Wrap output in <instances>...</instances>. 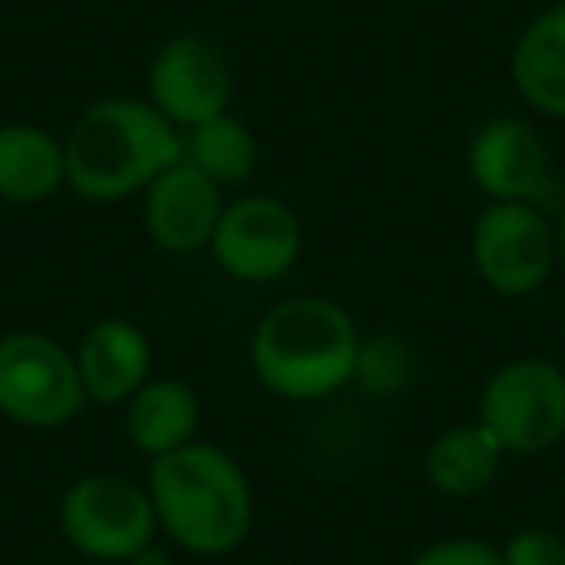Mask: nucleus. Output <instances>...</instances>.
Here are the masks:
<instances>
[{
	"mask_svg": "<svg viewBox=\"0 0 565 565\" xmlns=\"http://www.w3.org/2000/svg\"><path fill=\"white\" fill-rule=\"evenodd\" d=\"M361 333L341 302L295 295L264 310L248 341L259 387L287 403H318L356 380Z\"/></svg>",
	"mask_w": 565,
	"mask_h": 565,
	"instance_id": "obj_1",
	"label": "nucleus"
},
{
	"mask_svg": "<svg viewBox=\"0 0 565 565\" xmlns=\"http://www.w3.org/2000/svg\"><path fill=\"white\" fill-rule=\"evenodd\" d=\"M66 190L113 205L143 194L182 159V132L148 97H102L66 132Z\"/></svg>",
	"mask_w": 565,
	"mask_h": 565,
	"instance_id": "obj_2",
	"label": "nucleus"
},
{
	"mask_svg": "<svg viewBox=\"0 0 565 565\" xmlns=\"http://www.w3.org/2000/svg\"><path fill=\"white\" fill-rule=\"evenodd\" d=\"M148 495L159 531L198 557H221L244 546L256 519L252 480L233 454L210 441H190L148 469Z\"/></svg>",
	"mask_w": 565,
	"mask_h": 565,
	"instance_id": "obj_3",
	"label": "nucleus"
},
{
	"mask_svg": "<svg viewBox=\"0 0 565 565\" xmlns=\"http://www.w3.org/2000/svg\"><path fill=\"white\" fill-rule=\"evenodd\" d=\"M58 531L89 562L128 565L156 546L159 519L148 484L120 472H86L58 500Z\"/></svg>",
	"mask_w": 565,
	"mask_h": 565,
	"instance_id": "obj_4",
	"label": "nucleus"
},
{
	"mask_svg": "<svg viewBox=\"0 0 565 565\" xmlns=\"http://www.w3.org/2000/svg\"><path fill=\"white\" fill-rule=\"evenodd\" d=\"M89 407L78 361L63 341L35 330L0 338V415L28 430H55Z\"/></svg>",
	"mask_w": 565,
	"mask_h": 565,
	"instance_id": "obj_5",
	"label": "nucleus"
},
{
	"mask_svg": "<svg viewBox=\"0 0 565 565\" xmlns=\"http://www.w3.org/2000/svg\"><path fill=\"white\" fill-rule=\"evenodd\" d=\"M477 423L503 454L534 457L565 438V372L542 356L508 361L484 380Z\"/></svg>",
	"mask_w": 565,
	"mask_h": 565,
	"instance_id": "obj_6",
	"label": "nucleus"
},
{
	"mask_svg": "<svg viewBox=\"0 0 565 565\" xmlns=\"http://www.w3.org/2000/svg\"><path fill=\"white\" fill-rule=\"evenodd\" d=\"M469 256L480 279L503 299L542 291L557 267L554 221L534 202H488L472 221Z\"/></svg>",
	"mask_w": 565,
	"mask_h": 565,
	"instance_id": "obj_7",
	"label": "nucleus"
},
{
	"mask_svg": "<svg viewBox=\"0 0 565 565\" xmlns=\"http://www.w3.org/2000/svg\"><path fill=\"white\" fill-rule=\"evenodd\" d=\"M213 264L236 282H275L291 275L302 256V221L271 194H248L225 202L213 241L205 248Z\"/></svg>",
	"mask_w": 565,
	"mask_h": 565,
	"instance_id": "obj_8",
	"label": "nucleus"
},
{
	"mask_svg": "<svg viewBox=\"0 0 565 565\" xmlns=\"http://www.w3.org/2000/svg\"><path fill=\"white\" fill-rule=\"evenodd\" d=\"M233 71L221 47L205 35H174L156 51L148 66V102L179 132L228 113Z\"/></svg>",
	"mask_w": 565,
	"mask_h": 565,
	"instance_id": "obj_9",
	"label": "nucleus"
},
{
	"mask_svg": "<svg viewBox=\"0 0 565 565\" xmlns=\"http://www.w3.org/2000/svg\"><path fill=\"white\" fill-rule=\"evenodd\" d=\"M469 179L488 202H534L550 182V148L531 120L492 117L472 132Z\"/></svg>",
	"mask_w": 565,
	"mask_h": 565,
	"instance_id": "obj_10",
	"label": "nucleus"
},
{
	"mask_svg": "<svg viewBox=\"0 0 565 565\" xmlns=\"http://www.w3.org/2000/svg\"><path fill=\"white\" fill-rule=\"evenodd\" d=\"M143 228H148L151 244L171 256H190V252H205L213 241V228L225 210L217 182L205 179L198 167L179 159L167 167L148 190H143Z\"/></svg>",
	"mask_w": 565,
	"mask_h": 565,
	"instance_id": "obj_11",
	"label": "nucleus"
},
{
	"mask_svg": "<svg viewBox=\"0 0 565 565\" xmlns=\"http://www.w3.org/2000/svg\"><path fill=\"white\" fill-rule=\"evenodd\" d=\"M78 376L86 387V399L97 407H125L156 372H151V341L128 318H102L82 333Z\"/></svg>",
	"mask_w": 565,
	"mask_h": 565,
	"instance_id": "obj_12",
	"label": "nucleus"
},
{
	"mask_svg": "<svg viewBox=\"0 0 565 565\" xmlns=\"http://www.w3.org/2000/svg\"><path fill=\"white\" fill-rule=\"evenodd\" d=\"M66 190V143L51 128L12 120L0 125V198L40 205Z\"/></svg>",
	"mask_w": 565,
	"mask_h": 565,
	"instance_id": "obj_13",
	"label": "nucleus"
},
{
	"mask_svg": "<svg viewBox=\"0 0 565 565\" xmlns=\"http://www.w3.org/2000/svg\"><path fill=\"white\" fill-rule=\"evenodd\" d=\"M511 82L534 113L565 120V0L519 32L511 47Z\"/></svg>",
	"mask_w": 565,
	"mask_h": 565,
	"instance_id": "obj_14",
	"label": "nucleus"
},
{
	"mask_svg": "<svg viewBox=\"0 0 565 565\" xmlns=\"http://www.w3.org/2000/svg\"><path fill=\"white\" fill-rule=\"evenodd\" d=\"M198 423H202V407H198V392L174 376H151L132 399L125 403V426L128 438L140 454L167 457L174 449L190 446L198 438Z\"/></svg>",
	"mask_w": 565,
	"mask_h": 565,
	"instance_id": "obj_15",
	"label": "nucleus"
},
{
	"mask_svg": "<svg viewBox=\"0 0 565 565\" xmlns=\"http://www.w3.org/2000/svg\"><path fill=\"white\" fill-rule=\"evenodd\" d=\"M503 449L495 446V438L480 423H461L441 430L426 449V480L434 492H441L446 500H472V495L488 492L492 480L500 477Z\"/></svg>",
	"mask_w": 565,
	"mask_h": 565,
	"instance_id": "obj_16",
	"label": "nucleus"
},
{
	"mask_svg": "<svg viewBox=\"0 0 565 565\" xmlns=\"http://www.w3.org/2000/svg\"><path fill=\"white\" fill-rule=\"evenodd\" d=\"M182 159L217 186H241L259 163V143L252 128L233 113L202 120L182 132Z\"/></svg>",
	"mask_w": 565,
	"mask_h": 565,
	"instance_id": "obj_17",
	"label": "nucleus"
},
{
	"mask_svg": "<svg viewBox=\"0 0 565 565\" xmlns=\"http://www.w3.org/2000/svg\"><path fill=\"white\" fill-rule=\"evenodd\" d=\"M503 565H565V534L550 526H523L500 546Z\"/></svg>",
	"mask_w": 565,
	"mask_h": 565,
	"instance_id": "obj_18",
	"label": "nucleus"
},
{
	"mask_svg": "<svg viewBox=\"0 0 565 565\" xmlns=\"http://www.w3.org/2000/svg\"><path fill=\"white\" fill-rule=\"evenodd\" d=\"M407 565H503V554L484 539H441L418 550Z\"/></svg>",
	"mask_w": 565,
	"mask_h": 565,
	"instance_id": "obj_19",
	"label": "nucleus"
},
{
	"mask_svg": "<svg viewBox=\"0 0 565 565\" xmlns=\"http://www.w3.org/2000/svg\"><path fill=\"white\" fill-rule=\"evenodd\" d=\"M376 345V356L364 349L361 341V361H356V376H369V372H380L376 380H372L369 387H376V392H392V387L407 384V353H403V345H395V341H372Z\"/></svg>",
	"mask_w": 565,
	"mask_h": 565,
	"instance_id": "obj_20",
	"label": "nucleus"
},
{
	"mask_svg": "<svg viewBox=\"0 0 565 565\" xmlns=\"http://www.w3.org/2000/svg\"><path fill=\"white\" fill-rule=\"evenodd\" d=\"M554 241H557V264L565 267V205L557 210V221H554Z\"/></svg>",
	"mask_w": 565,
	"mask_h": 565,
	"instance_id": "obj_21",
	"label": "nucleus"
}]
</instances>
